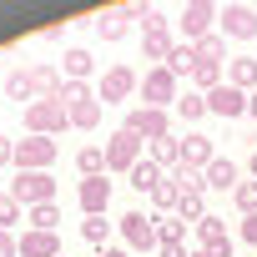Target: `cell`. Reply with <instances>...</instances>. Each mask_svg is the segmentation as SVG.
Instances as JSON below:
<instances>
[{
    "label": "cell",
    "mask_w": 257,
    "mask_h": 257,
    "mask_svg": "<svg viewBox=\"0 0 257 257\" xmlns=\"http://www.w3.org/2000/svg\"><path fill=\"white\" fill-rule=\"evenodd\" d=\"M121 126H126V132H132L142 147H157V142L172 137V116H167V111H152V106H132Z\"/></svg>",
    "instance_id": "cell-2"
},
{
    "label": "cell",
    "mask_w": 257,
    "mask_h": 257,
    "mask_svg": "<svg viewBox=\"0 0 257 257\" xmlns=\"http://www.w3.org/2000/svg\"><path fill=\"white\" fill-rule=\"evenodd\" d=\"M16 222H26V207H21L11 192H0V232H11Z\"/></svg>",
    "instance_id": "cell-31"
},
{
    "label": "cell",
    "mask_w": 257,
    "mask_h": 257,
    "mask_svg": "<svg viewBox=\"0 0 257 257\" xmlns=\"http://www.w3.org/2000/svg\"><path fill=\"white\" fill-rule=\"evenodd\" d=\"M227 86H237V91H257V56H237L232 66H227Z\"/></svg>",
    "instance_id": "cell-19"
},
{
    "label": "cell",
    "mask_w": 257,
    "mask_h": 257,
    "mask_svg": "<svg viewBox=\"0 0 257 257\" xmlns=\"http://www.w3.org/2000/svg\"><path fill=\"white\" fill-rule=\"evenodd\" d=\"M177 116H182L187 126L202 121V116H207V96H202V91H182V96H177Z\"/></svg>",
    "instance_id": "cell-27"
},
{
    "label": "cell",
    "mask_w": 257,
    "mask_h": 257,
    "mask_svg": "<svg viewBox=\"0 0 257 257\" xmlns=\"http://www.w3.org/2000/svg\"><path fill=\"white\" fill-rule=\"evenodd\" d=\"M232 202L242 207V217H257V182H237V192H232Z\"/></svg>",
    "instance_id": "cell-34"
},
{
    "label": "cell",
    "mask_w": 257,
    "mask_h": 257,
    "mask_svg": "<svg viewBox=\"0 0 257 257\" xmlns=\"http://www.w3.org/2000/svg\"><path fill=\"white\" fill-rule=\"evenodd\" d=\"M0 167H16V142L0 137Z\"/></svg>",
    "instance_id": "cell-39"
},
{
    "label": "cell",
    "mask_w": 257,
    "mask_h": 257,
    "mask_svg": "<svg viewBox=\"0 0 257 257\" xmlns=\"http://www.w3.org/2000/svg\"><path fill=\"white\" fill-rule=\"evenodd\" d=\"M6 96H11V101H21V111H26V106L36 101V86H31V71H21V66H16V71L6 76Z\"/></svg>",
    "instance_id": "cell-22"
},
{
    "label": "cell",
    "mask_w": 257,
    "mask_h": 257,
    "mask_svg": "<svg viewBox=\"0 0 257 257\" xmlns=\"http://www.w3.org/2000/svg\"><path fill=\"white\" fill-rule=\"evenodd\" d=\"M202 177H207V187H217V192H237V182H242V177H237V162H227V157H217Z\"/></svg>",
    "instance_id": "cell-20"
},
{
    "label": "cell",
    "mask_w": 257,
    "mask_h": 257,
    "mask_svg": "<svg viewBox=\"0 0 257 257\" xmlns=\"http://www.w3.org/2000/svg\"><path fill=\"white\" fill-rule=\"evenodd\" d=\"M197 252H202V257H232V237H217V242H202Z\"/></svg>",
    "instance_id": "cell-38"
},
{
    "label": "cell",
    "mask_w": 257,
    "mask_h": 257,
    "mask_svg": "<svg viewBox=\"0 0 257 257\" xmlns=\"http://www.w3.org/2000/svg\"><path fill=\"white\" fill-rule=\"evenodd\" d=\"M197 237H202V242H217V237H227V222H222V217H212V212H207V217H202V222H197Z\"/></svg>",
    "instance_id": "cell-37"
},
{
    "label": "cell",
    "mask_w": 257,
    "mask_h": 257,
    "mask_svg": "<svg viewBox=\"0 0 257 257\" xmlns=\"http://www.w3.org/2000/svg\"><path fill=\"white\" fill-rule=\"evenodd\" d=\"M247 167H252V182H257V152H252V162H247Z\"/></svg>",
    "instance_id": "cell-45"
},
{
    "label": "cell",
    "mask_w": 257,
    "mask_h": 257,
    "mask_svg": "<svg viewBox=\"0 0 257 257\" xmlns=\"http://www.w3.org/2000/svg\"><path fill=\"white\" fill-rule=\"evenodd\" d=\"M177 217H182V222H202V217H207V202L182 192V202H177Z\"/></svg>",
    "instance_id": "cell-36"
},
{
    "label": "cell",
    "mask_w": 257,
    "mask_h": 257,
    "mask_svg": "<svg viewBox=\"0 0 257 257\" xmlns=\"http://www.w3.org/2000/svg\"><path fill=\"white\" fill-rule=\"evenodd\" d=\"M0 257H21V247H16V237H11V232H0Z\"/></svg>",
    "instance_id": "cell-41"
},
{
    "label": "cell",
    "mask_w": 257,
    "mask_h": 257,
    "mask_svg": "<svg viewBox=\"0 0 257 257\" xmlns=\"http://www.w3.org/2000/svg\"><path fill=\"white\" fill-rule=\"evenodd\" d=\"M152 162H157L162 172H177V167H182V142H177V137L157 142V147H152Z\"/></svg>",
    "instance_id": "cell-28"
},
{
    "label": "cell",
    "mask_w": 257,
    "mask_h": 257,
    "mask_svg": "<svg viewBox=\"0 0 257 257\" xmlns=\"http://www.w3.org/2000/svg\"><path fill=\"white\" fill-rule=\"evenodd\" d=\"M11 197H16L21 207L56 202V177H51V172H16V182H11Z\"/></svg>",
    "instance_id": "cell-5"
},
{
    "label": "cell",
    "mask_w": 257,
    "mask_h": 257,
    "mask_svg": "<svg viewBox=\"0 0 257 257\" xmlns=\"http://www.w3.org/2000/svg\"><path fill=\"white\" fill-rule=\"evenodd\" d=\"M217 162V147H212V137H202V132H187L182 137V167L187 172H207Z\"/></svg>",
    "instance_id": "cell-13"
},
{
    "label": "cell",
    "mask_w": 257,
    "mask_h": 257,
    "mask_svg": "<svg viewBox=\"0 0 257 257\" xmlns=\"http://www.w3.org/2000/svg\"><path fill=\"white\" fill-rule=\"evenodd\" d=\"M192 66H197V51H192L187 41H177V46H172V56H167V71L182 81V76H192Z\"/></svg>",
    "instance_id": "cell-26"
},
{
    "label": "cell",
    "mask_w": 257,
    "mask_h": 257,
    "mask_svg": "<svg viewBox=\"0 0 257 257\" xmlns=\"http://www.w3.org/2000/svg\"><path fill=\"white\" fill-rule=\"evenodd\" d=\"M207 111L212 116H222V121H232V116H247V91H237V86H217V91H207Z\"/></svg>",
    "instance_id": "cell-12"
},
{
    "label": "cell",
    "mask_w": 257,
    "mask_h": 257,
    "mask_svg": "<svg viewBox=\"0 0 257 257\" xmlns=\"http://www.w3.org/2000/svg\"><path fill=\"white\" fill-rule=\"evenodd\" d=\"M56 222H61V207H56V202L26 207V227H31V232H56Z\"/></svg>",
    "instance_id": "cell-23"
},
{
    "label": "cell",
    "mask_w": 257,
    "mask_h": 257,
    "mask_svg": "<svg viewBox=\"0 0 257 257\" xmlns=\"http://www.w3.org/2000/svg\"><path fill=\"white\" fill-rule=\"evenodd\" d=\"M137 86H142V76H137L132 66H106V76H101L96 96H101L106 106H121L126 96H137Z\"/></svg>",
    "instance_id": "cell-8"
},
{
    "label": "cell",
    "mask_w": 257,
    "mask_h": 257,
    "mask_svg": "<svg viewBox=\"0 0 257 257\" xmlns=\"http://www.w3.org/2000/svg\"><path fill=\"white\" fill-rule=\"evenodd\" d=\"M21 116H26V132H31V137H56V132L71 126V111H66L61 101H31Z\"/></svg>",
    "instance_id": "cell-3"
},
{
    "label": "cell",
    "mask_w": 257,
    "mask_h": 257,
    "mask_svg": "<svg viewBox=\"0 0 257 257\" xmlns=\"http://www.w3.org/2000/svg\"><path fill=\"white\" fill-rule=\"evenodd\" d=\"M61 157V147L51 137H26L16 142V172H51V162Z\"/></svg>",
    "instance_id": "cell-6"
},
{
    "label": "cell",
    "mask_w": 257,
    "mask_h": 257,
    "mask_svg": "<svg viewBox=\"0 0 257 257\" xmlns=\"http://www.w3.org/2000/svg\"><path fill=\"white\" fill-rule=\"evenodd\" d=\"M91 96H96V91H91V86H86V81H66V86H61V96H56V101H61V106H76V101H91Z\"/></svg>",
    "instance_id": "cell-35"
},
{
    "label": "cell",
    "mask_w": 257,
    "mask_h": 257,
    "mask_svg": "<svg viewBox=\"0 0 257 257\" xmlns=\"http://www.w3.org/2000/svg\"><path fill=\"white\" fill-rule=\"evenodd\" d=\"M96 257H132V252H126V247H101Z\"/></svg>",
    "instance_id": "cell-43"
},
{
    "label": "cell",
    "mask_w": 257,
    "mask_h": 257,
    "mask_svg": "<svg viewBox=\"0 0 257 257\" xmlns=\"http://www.w3.org/2000/svg\"><path fill=\"white\" fill-rule=\"evenodd\" d=\"M247 116H257V91H252V96H247Z\"/></svg>",
    "instance_id": "cell-44"
},
{
    "label": "cell",
    "mask_w": 257,
    "mask_h": 257,
    "mask_svg": "<svg viewBox=\"0 0 257 257\" xmlns=\"http://www.w3.org/2000/svg\"><path fill=\"white\" fill-rule=\"evenodd\" d=\"M137 96H142V106H152V111H167V106H177V96H182V81H177L167 66H147V76H142Z\"/></svg>",
    "instance_id": "cell-1"
},
{
    "label": "cell",
    "mask_w": 257,
    "mask_h": 257,
    "mask_svg": "<svg viewBox=\"0 0 257 257\" xmlns=\"http://www.w3.org/2000/svg\"><path fill=\"white\" fill-rule=\"evenodd\" d=\"M91 71H96V56L81 51V46H71V51H66V81H86Z\"/></svg>",
    "instance_id": "cell-24"
},
{
    "label": "cell",
    "mask_w": 257,
    "mask_h": 257,
    "mask_svg": "<svg viewBox=\"0 0 257 257\" xmlns=\"http://www.w3.org/2000/svg\"><path fill=\"white\" fill-rule=\"evenodd\" d=\"M91 26H96V36H101L106 46H116V41L126 36V26H132V11H126V6H116V11H101V16H91Z\"/></svg>",
    "instance_id": "cell-15"
},
{
    "label": "cell",
    "mask_w": 257,
    "mask_h": 257,
    "mask_svg": "<svg viewBox=\"0 0 257 257\" xmlns=\"http://www.w3.org/2000/svg\"><path fill=\"white\" fill-rule=\"evenodd\" d=\"M81 237H86V242H96V247H106L111 222H106V217H86V222H81Z\"/></svg>",
    "instance_id": "cell-32"
},
{
    "label": "cell",
    "mask_w": 257,
    "mask_h": 257,
    "mask_svg": "<svg viewBox=\"0 0 257 257\" xmlns=\"http://www.w3.org/2000/svg\"><path fill=\"white\" fill-rule=\"evenodd\" d=\"M157 252H162V257H192V252H187V242H162Z\"/></svg>",
    "instance_id": "cell-40"
},
{
    "label": "cell",
    "mask_w": 257,
    "mask_h": 257,
    "mask_svg": "<svg viewBox=\"0 0 257 257\" xmlns=\"http://www.w3.org/2000/svg\"><path fill=\"white\" fill-rule=\"evenodd\" d=\"M192 51H197V61H212V66H222V61H227V36H217V31H212V36H202Z\"/></svg>",
    "instance_id": "cell-25"
},
{
    "label": "cell",
    "mask_w": 257,
    "mask_h": 257,
    "mask_svg": "<svg viewBox=\"0 0 257 257\" xmlns=\"http://www.w3.org/2000/svg\"><path fill=\"white\" fill-rule=\"evenodd\" d=\"M16 247H21V257H66L56 232H31V227H26V232L16 237Z\"/></svg>",
    "instance_id": "cell-14"
},
{
    "label": "cell",
    "mask_w": 257,
    "mask_h": 257,
    "mask_svg": "<svg viewBox=\"0 0 257 257\" xmlns=\"http://www.w3.org/2000/svg\"><path fill=\"white\" fill-rule=\"evenodd\" d=\"M126 177H132V187H137L142 197H152V192H157V187L167 182V172H162V167H157L152 157H142V162H137L132 172H126Z\"/></svg>",
    "instance_id": "cell-17"
},
{
    "label": "cell",
    "mask_w": 257,
    "mask_h": 257,
    "mask_svg": "<svg viewBox=\"0 0 257 257\" xmlns=\"http://www.w3.org/2000/svg\"><path fill=\"white\" fill-rule=\"evenodd\" d=\"M212 21H217V6H207V0H192V6H182V16H177L187 46H197L202 36H212Z\"/></svg>",
    "instance_id": "cell-9"
},
{
    "label": "cell",
    "mask_w": 257,
    "mask_h": 257,
    "mask_svg": "<svg viewBox=\"0 0 257 257\" xmlns=\"http://www.w3.org/2000/svg\"><path fill=\"white\" fill-rule=\"evenodd\" d=\"M76 167H81V177H106V152L101 147H81L76 152Z\"/></svg>",
    "instance_id": "cell-29"
},
{
    "label": "cell",
    "mask_w": 257,
    "mask_h": 257,
    "mask_svg": "<svg viewBox=\"0 0 257 257\" xmlns=\"http://www.w3.org/2000/svg\"><path fill=\"white\" fill-rule=\"evenodd\" d=\"M116 227H121L126 252H157V247H162V237H157V217H147V212H126Z\"/></svg>",
    "instance_id": "cell-4"
},
{
    "label": "cell",
    "mask_w": 257,
    "mask_h": 257,
    "mask_svg": "<svg viewBox=\"0 0 257 257\" xmlns=\"http://www.w3.org/2000/svg\"><path fill=\"white\" fill-rule=\"evenodd\" d=\"M217 21H222V36H232V41H252L257 36V11L252 6H222Z\"/></svg>",
    "instance_id": "cell-11"
},
{
    "label": "cell",
    "mask_w": 257,
    "mask_h": 257,
    "mask_svg": "<svg viewBox=\"0 0 257 257\" xmlns=\"http://www.w3.org/2000/svg\"><path fill=\"white\" fill-rule=\"evenodd\" d=\"M177 202H182V187H177V182H172V177H167V182H162V187H157V192H152V207H157V212H162V217H167V212H172V207H177Z\"/></svg>",
    "instance_id": "cell-30"
},
{
    "label": "cell",
    "mask_w": 257,
    "mask_h": 257,
    "mask_svg": "<svg viewBox=\"0 0 257 257\" xmlns=\"http://www.w3.org/2000/svg\"><path fill=\"white\" fill-rule=\"evenodd\" d=\"M76 202H81L86 217H106V207H111V182H106V177H81Z\"/></svg>",
    "instance_id": "cell-10"
},
{
    "label": "cell",
    "mask_w": 257,
    "mask_h": 257,
    "mask_svg": "<svg viewBox=\"0 0 257 257\" xmlns=\"http://www.w3.org/2000/svg\"><path fill=\"white\" fill-rule=\"evenodd\" d=\"M172 31H142V56L152 61V66H167V56H172Z\"/></svg>",
    "instance_id": "cell-18"
},
{
    "label": "cell",
    "mask_w": 257,
    "mask_h": 257,
    "mask_svg": "<svg viewBox=\"0 0 257 257\" xmlns=\"http://www.w3.org/2000/svg\"><path fill=\"white\" fill-rule=\"evenodd\" d=\"M31 86H36V101H56L66 81H61V71L51 61H41V66H31Z\"/></svg>",
    "instance_id": "cell-16"
},
{
    "label": "cell",
    "mask_w": 257,
    "mask_h": 257,
    "mask_svg": "<svg viewBox=\"0 0 257 257\" xmlns=\"http://www.w3.org/2000/svg\"><path fill=\"white\" fill-rule=\"evenodd\" d=\"M242 242H252V247H257V217H242Z\"/></svg>",
    "instance_id": "cell-42"
},
{
    "label": "cell",
    "mask_w": 257,
    "mask_h": 257,
    "mask_svg": "<svg viewBox=\"0 0 257 257\" xmlns=\"http://www.w3.org/2000/svg\"><path fill=\"white\" fill-rule=\"evenodd\" d=\"M192 257H202V252H192Z\"/></svg>",
    "instance_id": "cell-46"
},
{
    "label": "cell",
    "mask_w": 257,
    "mask_h": 257,
    "mask_svg": "<svg viewBox=\"0 0 257 257\" xmlns=\"http://www.w3.org/2000/svg\"><path fill=\"white\" fill-rule=\"evenodd\" d=\"M101 152H106V172H132V167L142 162V142L126 132V126L106 137V147H101Z\"/></svg>",
    "instance_id": "cell-7"
},
{
    "label": "cell",
    "mask_w": 257,
    "mask_h": 257,
    "mask_svg": "<svg viewBox=\"0 0 257 257\" xmlns=\"http://www.w3.org/2000/svg\"><path fill=\"white\" fill-rule=\"evenodd\" d=\"M157 237L162 242H187V222L182 217H157Z\"/></svg>",
    "instance_id": "cell-33"
},
{
    "label": "cell",
    "mask_w": 257,
    "mask_h": 257,
    "mask_svg": "<svg viewBox=\"0 0 257 257\" xmlns=\"http://www.w3.org/2000/svg\"><path fill=\"white\" fill-rule=\"evenodd\" d=\"M71 111V126H81V132H96V126H101V96H91V101H76V106H66Z\"/></svg>",
    "instance_id": "cell-21"
}]
</instances>
